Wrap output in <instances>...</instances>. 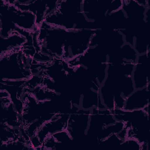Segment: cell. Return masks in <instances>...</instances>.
Returning <instances> with one entry per match:
<instances>
[{
  "label": "cell",
  "instance_id": "7a4b0ae2",
  "mask_svg": "<svg viewBox=\"0 0 150 150\" xmlns=\"http://www.w3.org/2000/svg\"><path fill=\"white\" fill-rule=\"evenodd\" d=\"M90 110H85L79 106L73 105L69 114L66 129L74 140L86 137L88 128Z\"/></svg>",
  "mask_w": 150,
  "mask_h": 150
},
{
  "label": "cell",
  "instance_id": "6da1fadb",
  "mask_svg": "<svg viewBox=\"0 0 150 150\" xmlns=\"http://www.w3.org/2000/svg\"><path fill=\"white\" fill-rule=\"evenodd\" d=\"M33 59L26 56L21 50L1 54V80H28L33 76Z\"/></svg>",
  "mask_w": 150,
  "mask_h": 150
},
{
  "label": "cell",
  "instance_id": "5b68a950",
  "mask_svg": "<svg viewBox=\"0 0 150 150\" xmlns=\"http://www.w3.org/2000/svg\"><path fill=\"white\" fill-rule=\"evenodd\" d=\"M26 40L25 36L16 28L7 38H1V54L21 49Z\"/></svg>",
  "mask_w": 150,
  "mask_h": 150
},
{
  "label": "cell",
  "instance_id": "3957f363",
  "mask_svg": "<svg viewBox=\"0 0 150 150\" xmlns=\"http://www.w3.org/2000/svg\"><path fill=\"white\" fill-rule=\"evenodd\" d=\"M149 52L138 54L135 63L132 79L135 89L142 88L150 85L149 80Z\"/></svg>",
  "mask_w": 150,
  "mask_h": 150
},
{
  "label": "cell",
  "instance_id": "277c9868",
  "mask_svg": "<svg viewBox=\"0 0 150 150\" xmlns=\"http://www.w3.org/2000/svg\"><path fill=\"white\" fill-rule=\"evenodd\" d=\"M149 86L135 90L126 98L123 110L133 111L149 107Z\"/></svg>",
  "mask_w": 150,
  "mask_h": 150
}]
</instances>
